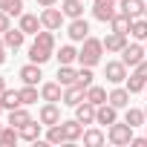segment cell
Returning <instances> with one entry per match:
<instances>
[{
    "label": "cell",
    "instance_id": "1",
    "mask_svg": "<svg viewBox=\"0 0 147 147\" xmlns=\"http://www.w3.org/2000/svg\"><path fill=\"white\" fill-rule=\"evenodd\" d=\"M101 55H104V40H98L92 35L87 40H81V49H78V63L81 66H98Z\"/></svg>",
    "mask_w": 147,
    "mask_h": 147
},
{
    "label": "cell",
    "instance_id": "2",
    "mask_svg": "<svg viewBox=\"0 0 147 147\" xmlns=\"http://www.w3.org/2000/svg\"><path fill=\"white\" fill-rule=\"evenodd\" d=\"M107 141L110 144H115V147H127V144H133V127L124 121V124H110L107 127Z\"/></svg>",
    "mask_w": 147,
    "mask_h": 147
},
{
    "label": "cell",
    "instance_id": "3",
    "mask_svg": "<svg viewBox=\"0 0 147 147\" xmlns=\"http://www.w3.org/2000/svg\"><path fill=\"white\" fill-rule=\"evenodd\" d=\"M118 15V0H92V18L101 23H110Z\"/></svg>",
    "mask_w": 147,
    "mask_h": 147
},
{
    "label": "cell",
    "instance_id": "4",
    "mask_svg": "<svg viewBox=\"0 0 147 147\" xmlns=\"http://www.w3.org/2000/svg\"><path fill=\"white\" fill-rule=\"evenodd\" d=\"M127 63L124 61H107V66H104V78H107V84H124L127 81Z\"/></svg>",
    "mask_w": 147,
    "mask_h": 147
},
{
    "label": "cell",
    "instance_id": "5",
    "mask_svg": "<svg viewBox=\"0 0 147 147\" xmlns=\"http://www.w3.org/2000/svg\"><path fill=\"white\" fill-rule=\"evenodd\" d=\"M144 55H147V49H144V43L141 40H136V43H127L124 49H121V61L127 63V66H138L141 61H144Z\"/></svg>",
    "mask_w": 147,
    "mask_h": 147
},
{
    "label": "cell",
    "instance_id": "6",
    "mask_svg": "<svg viewBox=\"0 0 147 147\" xmlns=\"http://www.w3.org/2000/svg\"><path fill=\"white\" fill-rule=\"evenodd\" d=\"M63 20H66V15H63L61 9H55V6H46V9L40 12V23H43V29L58 32V29L63 26Z\"/></svg>",
    "mask_w": 147,
    "mask_h": 147
},
{
    "label": "cell",
    "instance_id": "7",
    "mask_svg": "<svg viewBox=\"0 0 147 147\" xmlns=\"http://www.w3.org/2000/svg\"><path fill=\"white\" fill-rule=\"evenodd\" d=\"M84 98H87V87H81V84L75 81V84L63 87V101H61V104H66V107H78Z\"/></svg>",
    "mask_w": 147,
    "mask_h": 147
},
{
    "label": "cell",
    "instance_id": "8",
    "mask_svg": "<svg viewBox=\"0 0 147 147\" xmlns=\"http://www.w3.org/2000/svg\"><path fill=\"white\" fill-rule=\"evenodd\" d=\"M66 35H69V40L81 43V40H87V38H90V23H87L84 18L69 20V26H66Z\"/></svg>",
    "mask_w": 147,
    "mask_h": 147
},
{
    "label": "cell",
    "instance_id": "9",
    "mask_svg": "<svg viewBox=\"0 0 147 147\" xmlns=\"http://www.w3.org/2000/svg\"><path fill=\"white\" fill-rule=\"evenodd\" d=\"M38 118L43 121V127H52V124H61V121H63V118H61V107H58L55 101H46V104L40 107Z\"/></svg>",
    "mask_w": 147,
    "mask_h": 147
},
{
    "label": "cell",
    "instance_id": "10",
    "mask_svg": "<svg viewBox=\"0 0 147 147\" xmlns=\"http://www.w3.org/2000/svg\"><path fill=\"white\" fill-rule=\"evenodd\" d=\"M115 121H118V107H113L110 101H107V104H101V107L95 110V124L110 127V124H115Z\"/></svg>",
    "mask_w": 147,
    "mask_h": 147
},
{
    "label": "cell",
    "instance_id": "11",
    "mask_svg": "<svg viewBox=\"0 0 147 147\" xmlns=\"http://www.w3.org/2000/svg\"><path fill=\"white\" fill-rule=\"evenodd\" d=\"M23 40H26V32H23L20 26H18V29L12 26V29L3 32V43H6V49H12V52H18V49L23 46Z\"/></svg>",
    "mask_w": 147,
    "mask_h": 147
},
{
    "label": "cell",
    "instance_id": "12",
    "mask_svg": "<svg viewBox=\"0 0 147 147\" xmlns=\"http://www.w3.org/2000/svg\"><path fill=\"white\" fill-rule=\"evenodd\" d=\"M130 95H133V92H130L127 87H121V84H115V87L110 90V98H107V101H110L113 107H118V110H124V107H130Z\"/></svg>",
    "mask_w": 147,
    "mask_h": 147
},
{
    "label": "cell",
    "instance_id": "13",
    "mask_svg": "<svg viewBox=\"0 0 147 147\" xmlns=\"http://www.w3.org/2000/svg\"><path fill=\"white\" fill-rule=\"evenodd\" d=\"M95 110H98V107H95V104H90V101L84 98V101L75 107V118H78L84 127H90V124H95Z\"/></svg>",
    "mask_w": 147,
    "mask_h": 147
},
{
    "label": "cell",
    "instance_id": "14",
    "mask_svg": "<svg viewBox=\"0 0 147 147\" xmlns=\"http://www.w3.org/2000/svg\"><path fill=\"white\" fill-rule=\"evenodd\" d=\"M18 75H20L23 84H32V87H38V81L43 78V75H40V63H35V61H29L26 66H20Z\"/></svg>",
    "mask_w": 147,
    "mask_h": 147
},
{
    "label": "cell",
    "instance_id": "15",
    "mask_svg": "<svg viewBox=\"0 0 147 147\" xmlns=\"http://www.w3.org/2000/svg\"><path fill=\"white\" fill-rule=\"evenodd\" d=\"M26 35H38L40 29H43V23H40V15H32V12H23L20 15V23H18Z\"/></svg>",
    "mask_w": 147,
    "mask_h": 147
},
{
    "label": "cell",
    "instance_id": "16",
    "mask_svg": "<svg viewBox=\"0 0 147 147\" xmlns=\"http://www.w3.org/2000/svg\"><path fill=\"white\" fill-rule=\"evenodd\" d=\"M40 98L58 104V101H63V87L58 81H46V84H40Z\"/></svg>",
    "mask_w": 147,
    "mask_h": 147
},
{
    "label": "cell",
    "instance_id": "17",
    "mask_svg": "<svg viewBox=\"0 0 147 147\" xmlns=\"http://www.w3.org/2000/svg\"><path fill=\"white\" fill-rule=\"evenodd\" d=\"M40 133H43V121H40V118H38V121L32 118V121H26V124L20 127V138H23V141H32V144L40 138Z\"/></svg>",
    "mask_w": 147,
    "mask_h": 147
},
{
    "label": "cell",
    "instance_id": "18",
    "mask_svg": "<svg viewBox=\"0 0 147 147\" xmlns=\"http://www.w3.org/2000/svg\"><path fill=\"white\" fill-rule=\"evenodd\" d=\"M144 3L147 0H118V12H124V15H130L136 20V18L144 15Z\"/></svg>",
    "mask_w": 147,
    "mask_h": 147
},
{
    "label": "cell",
    "instance_id": "19",
    "mask_svg": "<svg viewBox=\"0 0 147 147\" xmlns=\"http://www.w3.org/2000/svg\"><path fill=\"white\" fill-rule=\"evenodd\" d=\"M61 124H63V133H66V144L78 141V138L84 136V124H81L78 118H69V121H61Z\"/></svg>",
    "mask_w": 147,
    "mask_h": 147
},
{
    "label": "cell",
    "instance_id": "20",
    "mask_svg": "<svg viewBox=\"0 0 147 147\" xmlns=\"http://www.w3.org/2000/svg\"><path fill=\"white\" fill-rule=\"evenodd\" d=\"M78 81V69L72 66V63H61L58 66V84L61 87H69V84H75Z\"/></svg>",
    "mask_w": 147,
    "mask_h": 147
},
{
    "label": "cell",
    "instance_id": "21",
    "mask_svg": "<svg viewBox=\"0 0 147 147\" xmlns=\"http://www.w3.org/2000/svg\"><path fill=\"white\" fill-rule=\"evenodd\" d=\"M124 46H127V35H121V32H110V35L104 38V49H107V52H118V55H121Z\"/></svg>",
    "mask_w": 147,
    "mask_h": 147
},
{
    "label": "cell",
    "instance_id": "22",
    "mask_svg": "<svg viewBox=\"0 0 147 147\" xmlns=\"http://www.w3.org/2000/svg\"><path fill=\"white\" fill-rule=\"evenodd\" d=\"M81 138H84V144H87V147H101V144L107 141V133H104V130H98V127H87Z\"/></svg>",
    "mask_w": 147,
    "mask_h": 147
},
{
    "label": "cell",
    "instance_id": "23",
    "mask_svg": "<svg viewBox=\"0 0 147 147\" xmlns=\"http://www.w3.org/2000/svg\"><path fill=\"white\" fill-rule=\"evenodd\" d=\"M61 12H63L69 20L84 18V0H63V3H61Z\"/></svg>",
    "mask_w": 147,
    "mask_h": 147
},
{
    "label": "cell",
    "instance_id": "24",
    "mask_svg": "<svg viewBox=\"0 0 147 147\" xmlns=\"http://www.w3.org/2000/svg\"><path fill=\"white\" fill-rule=\"evenodd\" d=\"M52 55H55V49H46V46H40V43H32V46H29V61H35V63H40V66H43Z\"/></svg>",
    "mask_w": 147,
    "mask_h": 147
},
{
    "label": "cell",
    "instance_id": "25",
    "mask_svg": "<svg viewBox=\"0 0 147 147\" xmlns=\"http://www.w3.org/2000/svg\"><path fill=\"white\" fill-rule=\"evenodd\" d=\"M130 26H133V18L124 15V12H118V15L110 20V29H113V32H121V35H130Z\"/></svg>",
    "mask_w": 147,
    "mask_h": 147
},
{
    "label": "cell",
    "instance_id": "26",
    "mask_svg": "<svg viewBox=\"0 0 147 147\" xmlns=\"http://www.w3.org/2000/svg\"><path fill=\"white\" fill-rule=\"evenodd\" d=\"M26 121H32V115H29V110H26L23 104H20V107H15V110H9V124H12V127H18V130H20Z\"/></svg>",
    "mask_w": 147,
    "mask_h": 147
},
{
    "label": "cell",
    "instance_id": "27",
    "mask_svg": "<svg viewBox=\"0 0 147 147\" xmlns=\"http://www.w3.org/2000/svg\"><path fill=\"white\" fill-rule=\"evenodd\" d=\"M55 58H58V63H75V61H78V49L72 46V43H63V46L55 52Z\"/></svg>",
    "mask_w": 147,
    "mask_h": 147
},
{
    "label": "cell",
    "instance_id": "28",
    "mask_svg": "<svg viewBox=\"0 0 147 147\" xmlns=\"http://www.w3.org/2000/svg\"><path fill=\"white\" fill-rule=\"evenodd\" d=\"M0 101H3V107H6V113L9 110H15V107H20V90H3L0 92Z\"/></svg>",
    "mask_w": 147,
    "mask_h": 147
},
{
    "label": "cell",
    "instance_id": "29",
    "mask_svg": "<svg viewBox=\"0 0 147 147\" xmlns=\"http://www.w3.org/2000/svg\"><path fill=\"white\" fill-rule=\"evenodd\" d=\"M107 98H110V92H107L104 87H95V84H92V87L87 90V101H90V104H95V107L107 104Z\"/></svg>",
    "mask_w": 147,
    "mask_h": 147
},
{
    "label": "cell",
    "instance_id": "30",
    "mask_svg": "<svg viewBox=\"0 0 147 147\" xmlns=\"http://www.w3.org/2000/svg\"><path fill=\"white\" fill-rule=\"evenodd\" d=\"M124 121L136 130V127H144L147 124V115H144V110H136V107H130L127 113H124Z\"/></svg>",
    "mask_w": 147,
    "mask_h": 147
},
{
    "label": "cell",
    "instance_id": "31",
    "mask_svg": "<svg viewBox=\"0 0 147 147\" xmlns=\"http://www.w3.org/2000/svg\"><path fill=\"white\" fill-rule=\"evenodd\" d=\"M15 141H20V130L12 127V124H6L3 130H0V147H9V144H15Z\"/></svg>",
    "mask_w": 147,
    "mask_h": 147
},
{
    "label": "cell",
    "instance_id": "32",
    "mask_svg": "<svg viewBox=\"0 0 147 147\" xmlns=\"http://www.w3.org/2000/svg\"><path fill=\"white\" fill-rule=\"evenodd\" d=\"M38 98H40V90L32 87V84H23V90H20V104L29 107V104H38Z\"/></svg>",
    "mask_w": 147,
    "mask_h": 147
},
{
    "label": "cell",
    "instance_id": "33",
    "mask_svg": "<svg viewBox=\"0 0 147 147\" xmlns=\"http://www.w3.org/2000/svg\"><path fill=\"white\" fill-rule=\"evenodd\" d=\"M130 35H133L136 40H141V43L147 40V18H144V15L133 20V26H130Z\"/></svg>",
    "mask_w": 147,
    "mask_h": 147
},
{
    "label": "cell",
    "instance_id": "34",
    "mask_svg": "<svg viewBox=\"0 0 147 147\" xmlns=\"http://www.w3.org/2000/svg\"><path fill=\"white\" fill-rule=\"evenodd\" d=\"M124 87L136 95V92H144V87H147V78H141L138 72H133V75H127V81H124Z\"/></svg>",
    "mask_w": 147,
    "mask_h": 147
},
{
    "label": "cell",
    "instance_id": "35",
    "mask_svg": "<svg viewBox=\"0 0 147 147\" xmlns=\"http://www.w3.org/2000/svg\"><path fill=\"white\" fill-rule=\"evenodd\" d=\"M46 141H49V144H63V141H66L63 124H52V127H46Z\"/></svg>",
    "mask_w": 147,
    "mask_h": 147
},
{
    "label": "cell",
    "instance_id": "36",
    "mask_svg": "<svg viewBox=\"0 0 147 147\" xmlns=\"http://www.w3.org/2000/svg\"><path fill=\"white\" fill-rule=\"evenodd\" d=\"M0 12L20 18V15H23V0H0Z\"/></svg>",
    "mask_w": 147,
    "mask_h": 147
},
{
    "label": "cell",
    "instance_id": "37",
    "mask_svg": "<svg viewBox=\"0 0 147 147\" xmlns=\"http://www.w3.org/2000/svg\"><path fill=\"white\" fill-rule=\"evenodd\" d=\"M35 43H40V46H46V49H55V32H52V29H40V32L35 35Z\"/></svg>",
    "mask_w": 147,
    "mask_h": 147
},
{
    "label": "cell",
    "instance_id": "38",
    "mask_svg": "<svg viewBox=\"0 0 147 147\" xmlns=\"http://www.w3.org/2000/svg\"><path fill=\"white\" fill-rule=\"evenodd\" d=\"M92 78H95V75H92V66H81V69H78V84H81V87L90 90V87H92Z\"/></svg>",
    "mask_w": 147,
    "mask_h": 147
},
{
    "label": "cell",
    "instance_id": "39",
    "mask_svg": "<svg viewBox=\"0 0 147 147\" xmlns=\"http://www.w3.org/2000/svg\"><path fill=\"white\" fill-rule=\"evenodd\" d=\"M12 15H6V12H0V35H3L6 29H12V20H9Z\"/></svg>",
    "mask_w": 147,
    "mask_h": 147
},
{
    "label": "cell",
    "instance_id": "40",
    "mask_svg": "<svg viewBox=\"0 0 147 147\" xmlns=\"http://www.w3.org/2000/svg\"><path fill=\"white\" fill-rule=\"evenodd\" d=\"M6 63V43H3V35H0V66Z\"/></svg>",
    "mask_w": 147,
    "mask_h": 147
},
{
    "label": "cell",
    "instance_id": "41",
    "mask_svg": "<svg viewBox=\"0 0 147 147\" xmlns=\"http://www.w3.org/2000/svg\"><path fill=\"white\" fill-rule=\"evenodd\" d=\"M133 147H147V136H141V138L133 136Z\"/></svg>",
    "mask_w": 147,
    "mask_h": 147
},
{
    "label": "cell",
    "instance_id": "42",
    "mask_svg": "<svg viewBox=\"0 0 147 147\" xmlns=\"http://www.w3.org/2000/svg\"><path fill=\"white\" fill-rule=\"evenodd\" d=\"M35 3H38L40 9H46V6H55V3H58V0H35Z\"/></svg>",
    "mask_w": 147,
    "mask_h": 147
},
{
    "label": "cell",
    "instance_id": "43",
    "mask_svg": "<svg viewBox=\"0 0 147 147\" xmlns=\"http://www.w3.org/2000/svg\"><path fill=\"white\" fill-rule=\"evenodd\" d=\"M3 90H6V78H3V75H0V92H3Z\"/></svg>",
    "mask_w": 147,
    "mask_h": 147
},
{
    "label": "cell",
    "instance_id": "44",
    "mask_svg": "<svg viewBox=\"0 0 147 147\" xmlns=\"http://www.w3.org/2000/svg\"><path fill=\"white\" fill-rule=\"evenodd\" d=\"M3 113H6V107H3V101H0V115H3Z\"/></svg>",
    "mask_w": 147,
    "mask_h": 147
},
{
    "label": "cell",
    "instance_id": "45",
    "mask_svg": "<svg viewBox=\"0 0 147 147\" xmlns=\"http://www.w3.org/2000/svg\"><path fill=\"white\" fill-rule=\"evenodd\" d=\"M144 18H147V3H144Z\"/></svg>",
    "mask_w": 147,
    "mask_h": 147
},
{
    "label": "cell",
    "instance_id": "46",
    "mask_svg": "<svg viewBox=\"0 0 147 147\" xmlns=\"http://www.w3.org/2000/svg\"><path fill=\"white\" fill-rule=\"evenodd\" d=\"M3 127H6V124H0V130H3Z\"/></svg>",
    "mask_w": 147,
    "mask_h": 147
},
{
    "label": "cell",
    "instance_id": "47",
    "mask_svg": "<svg viewBox=\"0 0 147 147\" xmlns=\"http://www.w3.org/2000/svg\"><path fill=\"white\" fill-rule=\"evenodd\" d=\"M144 115H147V107H144Z\"/></svg>",
    "mask_w": 147,
    "mask_h": 147
},
{
    "label": "cell",
    "instance_id": "48",
    "mask_svg": "<svg viewBox=\"0 0 147 147\" xmlns=\"http://www.w3.org/2000/svg\"><path fill=\"white\" fill-rule=\"evenodd\" d=\"M144 49H147V40H144Z\"/></svg>",
    "mask_w": 147,
    "mask_h": 147
},
{
    "label": "cell",
    "instance_id": "49",
    "mask_svg": "<svg viewBox=\"0 0 147 147\" xmlns=\"http://www.w3.org/2000/svg\"><path fill=\"white\" fill-rule=\"evenodd\" d=\"M144 92H147V87H144Z\"/></svg>",
    "mask_w": 147,
    "mask_h": 147
},
{
    "label": "cell",
    "instance_id": "50",
    "mask_svg": "<svg viewBox=\"0 0 147 147\" xmlns=\"http://www.w3.org/2000/svg\"><path fill=\"white\" fill-rule=\"evenodd\" d=\"M144 127H147V124H144Z\"/></svg>",
    "mask_w": 147,
    "mask_h": 147
}]
</instances>
